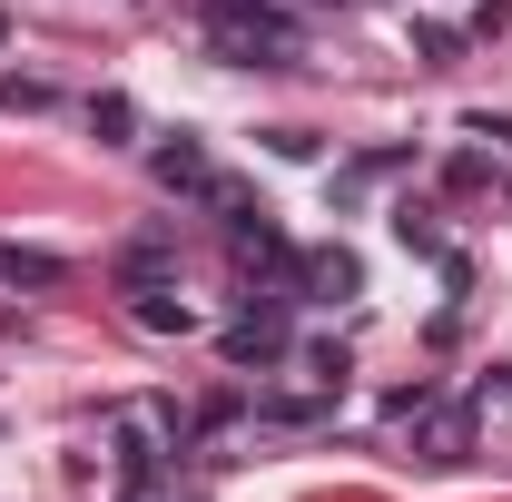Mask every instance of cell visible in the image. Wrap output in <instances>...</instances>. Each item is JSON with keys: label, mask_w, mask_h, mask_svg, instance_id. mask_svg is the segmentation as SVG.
Segmentation results:
<instances>
[{"label": "cell", "mask_w": 512, "mask_h": 502, "mask_svg": "<svg viewBox=\"0 0 512 502\" xmlns=\"http://www.w3.org/2000/svg\"><path fill=\"white\" fill-rule=\"evenodd\" d=\"M296 286L335 306V296H355V286H365V266H355L345 247H306V256H296Z\"/></svg>", "instance_id": "5b68a950"}, {"label": "cell", "mask_w": 512, "mask_h": 502, "mask_svg": "<svg viewBox=\"0 0 512 502\" xmlns=\"http://www.w3.org/2000/svg\"><path fill=\"white\" fill-rule=\"evenodd\" d=\"M483 404H512V365H493V375H483Z\"/></svg>", "instance_id": "4fadbf2b"}, {"label": "cell", "mask_w": 512, "mask_h": 502, "mask_svg": "<svg viewBox=\"0 0 512 502\" xmlns=\"http://www.w3.org/2000/svg\"><path fill=\"white\" fill-rule=\"evenodd\" d=\"M286 345H296V325H286V296H247V306L227 315V335H217V355L237 365V375H266V365H286Z\"/></svg>", "instance_id": "7a4b0ae2"}, {"label": "cell", "mask_w": 512, "mask_h": 502, "mask_svg": "<svg viewBox=\"0 0 512 502\" xmlns=\"http://www.w3.org/2000/svg\"><path fill=\"white\" fill-rule=\"evenodd\" d=\"M128 315H138V325H148V335H188V325H197V315L178 306V296H168V286H158V296H138V306H128Z\"/></svg>", "instance_id": "9c48e42d"}, {"label": "cell", "mask_w": 512, "mask_h": 502, "mask_svg": "<svg viewBox=\"0 0 512 502\" xmlns=\"http://www.w3.org/2000/svg\"><path fill=\"white\" fill-rule=\"evenodd\" d=\"M227 247L247 256V266H286V276H296V247H286V227H276L266 207H247V217H227Z\"/></svg>", "instance_id": "277c9868"}, {"label": "cell", "mask_w": 512, "mask_h": 502, "mask_svg": "<svg viewBox=\"0 0 512 502\" xmlns=\"http://www.w3.org/2000/svg\"><path fill=\"white\" fill-rule=\"evenodd\" d=\"M473 453V404H434V424H424V463H463Z\"/></svg>", "instance_id": "ba28073f"}, {"label": "cell", "mask_w": 512, "mask_h": 502, "mask_svg": "<svg viewBox=\"0 0 512 502\" xmlns=\"http://www.w3.org/2000/svg\"><path fill=\"white\" fill-rule=\"evenodd\" d=\"M0 286L50 296V286H69V256H50V247H0Z\"/></svg>", "instance_id": "8992f818"}, {"label": "cell", "mask_w": 512, "mask_h": 502, "mask_svg": "<svg viewBox=\"0 0 512 502\" xmlns=\"http://www.w3.org/2000/svg\"><path fill=\"white\" fill-rule=\"evenodd\" d=\"M148 168H158V188H168V197H197V207H207V188H217V158H207V138H188V128L158 138Z\"/></svg>", "instance_id": "3957f363"}, {"label": "cell", "mask_w": 512, "mask_h": 502, "mask_svg": "<svg viewBox=\"0 0 512 502\" xmlns=\"http://www.w3.org/2000/svg\"><path fill=\"white\" fill-rule=\"evenodd\" d=\"M188 10L207 20V50L227 69H296L306 60V30L276 0H188Z\"/></svg>", "instance_id": "6da1fadb"}, {"label": "cell", "mask_w": 512, "mask_h": 502, "mask_svg": "<svg viewBox=\"0 0 512 502\" xmlns=\"http://www.w3.org/2000/svg\"><path fill=\"white\" fill-rule=\"evenodd\" d=\"M256 414H266V424H316V414H325V394H266Z\"/></svg>", "instance_id": "8fae6325"}, {"label": "cell", "mask_w": 512, "mask_h": 502, "mask_svg": "<svg viewBox=\"0 0 512 502\" xmlns=\"http://www.w3.org/2000/svg\"><path fill=\"white\" fill-rule=\"evenodd\" d=\"M119 502H158V483H128V493H119Z\"/></svg>", "instance_id": "5bb4252c"}, {"label": "cell", "mask_w": 512, "mask_h": 502, "mask_svg": "<svg viewBox=\"0 0 512 502\" xmlns=\"http://www.w3.org/2000/svg\"><path fill=\"white\" fill-rule=\"evenodd\" d=\"M168 266H178L168 237H138V247H119V286H128V296H158V286H168Z\"/></svg>", "instance_id": "52a82bcc"}, {"label": "cell", "mask_w": 512, "mask_h": 502, "mask_svg": "<svg viewBox=\"0 0 512 502\" xmlns=\"http://www.w3.org/2000/svg\"><path fill=\"white\" fill-rule=\"evenodd\" d=\"M394 237H404L414 256H444V237H434V217H424V207H394Z\"/></svg>", "instance_id": "7c38bea8"}, {"label": "cell", "mask_w": 512, "mask_h": 502, "mask_svg": "<svg viewBox=\"0 0 512 502\" xmlns=\"http://www.w3.org/2000/svg\"><path fill=\"white\" fill-rule=\"evenodd\" d=\"M89 128H99L109 148H128V128H138V109H128L119 89H109V99H89Z\"/></svg>", "instance_id": "30bf717a"}]
</instances>
